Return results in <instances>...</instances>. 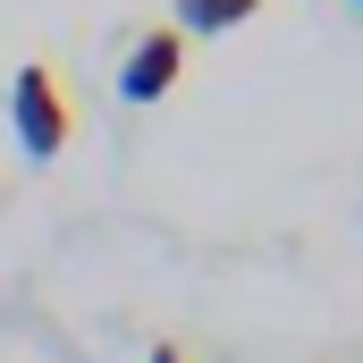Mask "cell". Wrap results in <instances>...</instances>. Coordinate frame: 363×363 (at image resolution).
Segmentation results:
<instances>
[{
    "label": "cell",
    "instance_id": "6da1fadb",
    "mask_svg": "<svg viewBox=\"0 0 363 363\" xmlns=\"http://www.w3.org/2000/svg\"><path fill=\"white\" fill-rule=\"evenodd\" d=\"M9 127H17V144H26L34 161L68 152L77 110H68V85H60V68H51V60H26V68L9 77Z\"/></svg>",
    "mask_w": 363,
    "mask_h": 363
},
{
    "label": "cell",
    "instance_id": "7a4b0ae2",
    "mask_svg": "<svg viewBox=\"0 0 363 363\" xmlns=\"http://www.w3.org/2000/svg\"><path fill=\"white\" fill-rule=\"evenodd\" d=\"M178 77H186V34H178V26L135 34V51L118 60V93H127V101H169Z\"/></svg>",
    "mask_w": 363,
    "mask_h": 363
},
{
    "label": "cell",
    "instance_id": "3957f363",
    "mask_svg": "<svg viewBox=\"0 0 363 363\" xmlns=\"http://www.w3.org/2000/svg\"><path fill=\"white\" fill-rule=\"evenodd\" d=\"M254 9H262V0H178V17H169V26L194 43V34H228V26H245Z\"/></svg>",
    "mask_w": 363,
    "mask_h": 363
},
{
    "label": "cell",
    "instance_id": "277c9868",
    "mask_svg": "<svg viewBox=\"0 0 363 363\" xmlns=\"http://www.w3.org/2000/svg\"><path fill=\"white\" fill-rule=\"evenodd\" d=\"M144 363H186V347H178V338H161V347H152Z\"/></svg>",
    "mask_w": 363,
    "mask_h": 363
},
{
    "label": "cell",
    "instance_id": "5b68a950",
    "mask_svg": "<svg viewBox=\"0 0 363 363\" xmlns=\"http://www.w3.org/2000/svg\"><path fill=\"white\" fill-rule=\"evenodd\" d=\"M355 9H363V0H355Z\"/></svg>",
    "mask_w": 363,
    "mask_h": 363
}]
</instances>
